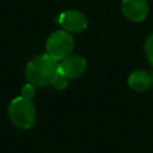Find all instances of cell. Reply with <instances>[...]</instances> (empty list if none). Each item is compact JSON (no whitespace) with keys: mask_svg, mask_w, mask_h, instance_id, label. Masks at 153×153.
Returning <instances> with one entry per match:
<instances>
[{"mask_svg":"<svg viewBox=\"0 0 153 153\" xmlns=\"http://www.w3.org/2000/svg\"><path fill=\"white\" fill-rule=\"evenodd\" d=\"M59 69V62L48 54L33 57L26 66L25 75L33 86L43 87L51 82L53 76Z\"/></svg>","mask_w":153,"mask_h":153,"instance_id":"cell-1","label":"cell"},{"mask_svg":"<svg viewBox=\"0 0 153 153\" xmlns=\"http://www.w3.org/2000/svg\"><path fill=\"white\" fill-rule=\"evenodd\" d=\"M8 116L11 122L19 129H29L36 122L37 112L31 99L17 97L12 99L8 106Z\"/></svg>","mask_w":153,"mask_h":153,"instance_id":"cell-2","label":"cell"},{"mask_svg":"<svg viewBox=\"0 0 153 153\" xmlns=\"http://www.w3.org/2000/svg\"><path fill=\"white\" fill-rule=\"evenodd\" d=\"M45 48L49 56H51L56 61H60L71 55L74 49V39L68 31L57 30L49 36Z\"/></svg>","mask_w":153,"mask_h":153,"instance_id":"cell-3","label":"cell"},{"mask_svg":"<svg viewBox=\"0 0 153 153\" xmlns=\"http://www.w3.org/2000/svg\"><path fill=\"white\" fill-rule=\"evenodd\" d=\"M57 23L63 27V30L73 33L81 32L86 29L87 26V19L86 17L75 10H67L63 11L59 18L56 19Z\"/></svg>","mask_w":153,"mask_h":153,"instance_id":"cell-4","label":"cell"},{"mask_svg":"<svg viewBox=\"0 0 153 153\" xmlns=\"http://www.w3.org/2000/svg\"><path fill=\"white\" fill-rule=\"evenodd\" d=\"M86 69V60L80 55H68L67 57L60 60L59 71L66 75L68 79H74L80 76Z\"/></svg>","mask_w":153,"mask_h":153,"instance_id":"cell-5","label":"cell"},{"mask_svg":"<svg viewBox=\"0 0 153 153\" xmlns=\"http://www.w3.org/2000/svg\"><path fill=\"white\" fill-rule=\"evenodd\" d=\"M122 13L133 22H142L148 14V5L146 0H123Z\"/></svg>","mask_w":153,"mask_h":153,"instance_id":"cell-6","label":"cell"},{"mask_svg":"<svg viewBox=\"0 0 153 153\" xmlns=\"http://www.w3.org/2000/svg\"><path fill=\"white\" fill-rule=\"evenodd\" d=\"M152 82H153L152 76L148 73L143 72V71H135L128 78L129 86L133 90L137 91V92L146 91L147 88H149V86L152 85Z\"/></svg>","mask_w":153,"mask_h":153,"instance_id":"cell-7","label":"cell"},{"mask_svg":"<svg viewBox=\"0 0 153 153\" xmlns=\"http://www.w3.org/2000/svg\"><path fill=\"white\" fill-rule=\"evenodd\" d=\"M56 90H59V91H62V90H65L66 87H67V84H68V78L66 76V75H63L59 69H57V72L55 73V75L53 76V79H51V82H50Z\"/></svg>","mask_w":153,"mask_h":153,"instance_id":"cell-8","label":"cell"},{"mask_svg":"<svg viewBox=\"0 0 153 153\" xmlns=\"http://www.w3.org/2000/svg\"><path fill=\"white\" fill-rule=\"evenodd\" d=\"M145 51H146L147 59L153 65V33L147 38V41L145 43Z\"/></svg>","mask_w":153,"mask_h":153,"instance_id":"cell-9","label":"cell"},{"mask_svg":"<svg viewBox=\"0 0 153 153\" xmlns=\"http://www.w3.org/2000/svg\"><path fill=\"white\" fill-rule=\"evenodd\" d=\"M33 96H35V86L30 82L24 85L22 88V97H24L26 99H31Z\"/></svg>","mask_w":153,"mask_h":153,"instance_id":"cell-10","label":"cell"}]
</instances>
